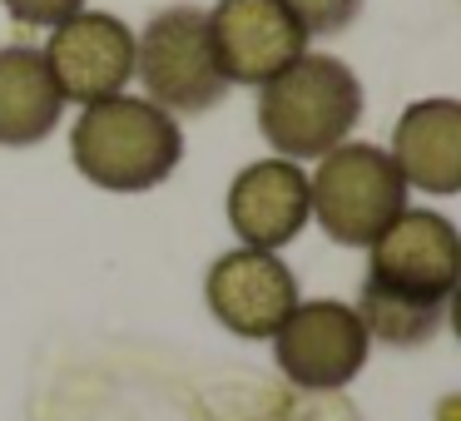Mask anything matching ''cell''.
Wrapping results in <instances>:
<instances>
[{"mask_svg":"<svg viewBox=\"0 0 461 421\" xmlns=\"http://www.w3.org/2000/svg\"><path fill=\"white\" fill-rule=\"evenodd\" d=\"M70 159L95 189L144 193L159 189L184 164V130L144 94H110L80 104V120L70 130Z\"/></svg>","mask_w":461,"mask_h":421,"instance_id":"obj_1","label":"cell"},{"mask_svg":"<svg viewBox=\"0 0 461 421\" xmlns=\"http://www.w3.org/2000/svg\"><path fill=\"white\" fill-rule=\"evenodd\" d=\"M362 120V80L338 55L303 50L288 70L258 85V130L278 159H312L352 139Z\"/></svg>","mask_w":461,"mask_h":421,"instance_id":"obj_2","label":"cell"},{"mask_svg":"<svg viewBox=\"0 0 461 421\" xmlns=\"http://www.w3.org/2000/svg\"><path fill=\"white\" fill-rule=\"evenodd\" d=\"M134 80L144 100L159 104L164 114H209L229 94V80L213 55L209 11L199 5H169L149 15L134 35Z\"/></svg>","mask_w":461,"mask_h":421,"instance_id":"obj_3","label":"cell"},{"mask_svg":"<svg viewBox=\"0 0 461 421\" xmlns=\"http://www.w3.org/2000/svg\"><path fill=\"white\" fill-rule=\"evenodd\" d=\"M407 184L382 144L348 139L318 159L308 174V209L322 223L332 243L342 248H367L402 209H407Z\"/></svg>","mask_w":461,"mask_h":421,"instance_id":"obj_4","label":"cell"},{"mask_svg":"<svg viewBox=\"0 0 461 421\" xmlns=\"http://www.w3.org/2000/svg\"><path fill=\"white\" fill-rule=\"evenodd\" d=\"M372 337L357 308L338 298H308L273 332V362L303 391H342L367 367Z\"/></svg>","mask_w":461,"mask_h":421,"instance_id":"obj_5","label":"cell"},{"mask_svg":"<svg viewBox=\"0 0 461 421\" xmlns=\"http://www.w3.org/2000/svg\"><path fill=\"white\" fill-rule=\"evenodd\" d=\"M461 278V233L437 209H402L367 243V282L407 298L451 302Z\"/></svg>","mask_w":461,"mask_h":421,"instance_id":"obj_6","label":"cell"},{"mask_svg":"<svg viewBox=\"0 0 461 421\" xmlns=\"http://www.w3.org/2000/svg\"><path fill=\"white\" fill-rule=\"evenodd\" d=\"M65 104H95L124 94L134 80V31L110 11H80L50 31L41 45Z\"/></svg>","mask_w":461,"mask_h":421,"instance_id":"obj_7","label":"cell"},{"mask_svg":"<svg viewBox=\"0 0 461 421\" xmlns=\"http://www.w3.org/2000/svg\"><path fill=\"white\" fill-rule=\"evenodd\" d=\"M203 298H209V312L233 337L263 342L288 322V312L303 302V292L278 253L233 248L223 258H213L209 278H203Z\"/></svg>","mask_w":461,"mask_h":421,"instance_id":"obj_8","label":"cell"},{"mask_svg":"<svg viewBox=\"0 0 461 421\" xmlns=\"http://www.w3.org/2000/svg\"><path fill=\"white\" fill-rule=\"evenodd\" d=\"M213 55L229 85H268L308 50V31L283 0H219L209 11Z\"/></svg>","mask_w":461,"mask_h":421,"instance_id":"obj_9","label":"cell"},{"mask_svg":"<svg viewBox=\"0 0 461 421\" xmlns=\"http://www.w3.org/2000/svg\"><path fill=\"white\" fill-rule=\"evenodd\" d=\"M229 228L243 248H263L278 253L308 228L312 209H308V169L293 159H258L249 169L233 174L229 184Z\"/></svg>","mask_w":461,"mask_h":421,"instance_id":"obj_10","label":"cell"},{"mask_svg":"<svg viewBox=\"0 0 461 421\" xmlns=\"http://www.w3.org/2000/svg\"><path fill=\"white\" fill-rule=\"evenodd\" d=\"M392 164L402 184L431 199H451L461 189V104L456 100H417L402 110L392 130Z\"/></svg>","mask_w":461,"mask_h":421,"instance_id":"obj_11","label":"cell"},{"mask_svg":"<svg viewBox=\"0 0 461 421\" xmlns=\"http://www.w3.org/2000/svg\"><path fill=\"white\" fill-rule=\"evenodd\" d=\"M65 94L35 45H0V144L25 149L60 130Z\"/></svg>","mask_w":461,"mask_h":421,"instance_id":"obj_12","label":"cell"},{"mask_svg":"<svg viewBox=\"0 0 461 421\" xmlns=\"http://www.w3.org/2000/svg\"><path fill=\"white\" fill-rule=\"evenodd\" d=\"M447 308L451 302L407 298V292H387V288H372V282H362V298H357V318L367 327V337L387 342V347H427L447 327Z\"/></svg>","mask_w":461,"mask_h":421,"instance_id":"obj_13","label":"cell"},{"mask_svg":"<svg viewBox=\"0 0 461 421\" xmlns=\"http://www.w3.org/2000/svg\"><path fill=\"white\" fill-rule=\"evenodd\" d=\"M293 15H298V25L312 35H342L352 21L362 15V0H283Z\"/></svg>","mask_w":461,"mask_h":421,"instance_id":"obj_14","label":"cell"},{"mask_svg":"<svg viewBox=\"0 0 461 421\" xmlns=\"http://www.w3.org/2000/svg\"><path fill=\"white\" fill-rule=\"evenodd\" d=\"M0 5L11 11V21L35 25V31H55L60 21L85 11V0H0Z\"/></svg>","mask_w":461,"mask_h":421,"instance_id":"obj_15","label":"cell"}]
</instances>
